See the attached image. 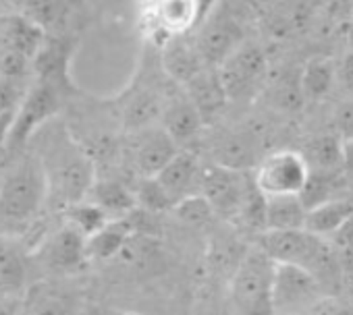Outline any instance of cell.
Masks as SVG:
<instances>
[{"mask_svg":"<svg viewBox=\"0 0 353 315\" xmlns=\"http://www.w3.org/2000/svg\"><path fill=\"white\" fill-rule=\"evenodd\" d=\"M258 247L274 263L295 265L314 276L326 296L336 294L343 270L336 249L324 237L312 235L305 228L285 232L268 230L258 235Z\"/></svg>","mask_w":353,"mask_h":315,"instance_id":"6da1fadb","label":"cell"},{"mask_svg":"<svg viewBox=\"0 0 353 315\" xmlns=\"http://www.w3.org/2000/svg\"><path fill=\"white\" fill-rule=\"evenodd\" d=\"M40 162L48 181V197L65 206V210L81 204L96 183L90 158L65 131L50 135Z\"/></svg>","mask_w":353,"mask_h":315,"instance_id":"7a4b0ae2","label":"cell"},{"mask_svg":"<svg viewBox=\"0 0 353 315\" xmlns=\"http://www.w3.org/2000/svg\"><path fill=\"white\" fill-rule=\"evenodd\" d=\"M48 199V181L36 158L21 160L0 183V226L5 230L30 224Z\"/></svg>","mask_w":353,"mask_h":315,"instance_id":"3957f363","label":"cell"},{"mask_svg":"<svg viewBox=\"0 0 353 315\" xmlns=\"http://www.w3.org/2000/svg\"><path fill=\"white\" fill-rule=\"evenodd\" d=\"M276 263L260 249H250L235 265L231 303L235 315H274L272 288Z\"/></svg>","mask_w":353,"mask_h":315,"instance_id":"277c9868","label":"cell"},{"mask_svg":"<svg viewBox=\"0 0 353 315\" xmlns=\"http://www.w3.org/2000/svg\"><path fill=\"white\" fill-rule=\"evenodd\" d=\"M44 42L46 32L23 13L0 15V77L26 81Z\"/></svg>","mask_w":353,"mask_h":315,"instance_id":"5b68a950","label":"cell"},{"mask_svg":"<svg viewBox=\"0 0 353 315\" xmlns=\"http://www.w3.org/2000/svg\"><path fill=\"white\" fill-rule=\"evenodd\" d=\"M210 5L200 0H164V3L148 5L139 17L143 34L158 46L172 38H183L194 28H200L210 11Z\"/></svg>","mask_w":353,"mask_h":315,"instance_id":"8992f818","label":"cell"},{"mask_svg":"<svg viewBox=\"0 0 353 315\" xmlns=\"http://www.w3.org/2000/svg\"><path fill=\"white\" fill-rule=\"evenodd\" d=\"M328 298L320 284L295 265L276 263L272 309L274 315H312L314 309Z\"/></svg>","mask_w":353,"mask_h":315,"instance_id":"52a82bcc","label":"cell"},{"mask_svg":"<svg viewBox=\"0 0 353 315\" xmlns=\"http://www.w3.org/2000/svg\"><path fill=\"white\" fill-rule=\"evenodd\" d=\"M307 177L310 169L303 153L281 149L260 160L254 181L264 197H285L299 195L307 183Z\"/></svg>","mask_w":353,"mask_h":315,"instance_id":"ba28073f","label":"cell"},{"mask_svg":"<svg viewBox=\"0 0 353 315\" xmlns=\"http://www.w3.org/2000/svg\"><path fill=\"white\" fill-rule=\"evenodd\" d=\"M61 102H63V94H59L50 85L36 81L17 108L5 147L9 151H19L21 147H26V143L36 135V131L42 129L59 112Z\"/></svg>","mask_w":353,"mask_h":315,"instance_id":"9c48e42d","label":"cell"},{"mask_svg":"<svg viewBox=\"0 0 353 315\" xmlns=\"http://www.w3.org/2000/svg\"><path fill=\"white\" fill-rule=\"evenodd\" d=\"M219 9L221 11H210L206 15L194 40L202 61L212 69H221L245 42L239 21L229 11H223V5Z\"/></svg>","mask_w":353,"mask_h":315,"instance_id":"30bf717a","label":"cell"},{"mask_svg":"<svg viewBox=\"0 0 353 315\" xmlns=\"http://www.w3.org/2000/svg\"><path fill=\"white\" fill-rule=\"evenodd\" d=\"M227 98H250L266 75V56L254 42H243L233 56L219 69Z\"/></svg>","mask_w":353,"mask_h":315,"instance_id":"8fae6325","label":"cell"},{"mask_svg":"<svg viewBox=\"0 0 353 315\" xmlns=\"http://www.w3.org/2000/svg\"><path fill=\"white\" fill-rule=\"evenodd\" d=\"M252 181L254 179H250L245 173L212 164L206 166L202 173L200 193L206 197L216 214H221L223 218H237Z\"/></svg>","mask_w":353,"mask_h":315,"instance_id":"7c38bea8","label":"cell"},{"mask_svg":"<svg viewBox=\"0 0 353 315\" xmlns=\"http://www.w3.org/2000/svg\"><path fill=\"white\" fill-rule=\"evenodd\" d=\"M75 38L57 34L46 36V42L42 44L38 56L34 58L32 73L36 75L38 83L54 87L59 94L69 96L73 91V81L69 77V65L75 52Z\"/></svg>","mask_w":353,"mask_h":315,"instance_id":"4fadbf2b","label":"cell"},{"mask_svg":"<svg viewBox=\"0 0 353 315\" xmlns=\"http://www.w3.org/2000/svg\"><path fill=\"white\" fill-rule=\"evenodd\" d=\"M202 173L204 169L200 166L198 158L190 151H179L172 160L166 164V169L154 177L162 189L168 193V197L172 199V204L176 206L179 202L194 197V195H202Z\"/></svg>","mask_w":353,"mask_h":315,"instance_id":"5bb4252c","label":"cell"},{"mask_svg":"<svg viewBox=\"0 0 353 315\" xmlns=\"http://www.w3.org/2000/svg\"><path fill=\"white\" fill-rule=\"evenodd\" d=\"M179 153V147L164 129L143 131L133 145V162L141 179L158 177L172 158Z\"/></svg>","mask_w":353,"mask_h":315,"instance_id":"9a60e30c","label":"cell"},{"mask_svg":"<svg viewBox=\"0 0 353 315\" xmlns=\"http://www.w3.org/2000/svg\"><path fill=\"white\" fill-rule=\"evenodd\" d=\"M162 65L170 79H174L176 83H183V85L192 83L206 69V63L202 61V56L196 48V42H188L185 36L172 38L164 44Z\"/></svg>","mask_w":353,"mask_h":315,"instance_id":"2e32d148","label":"cell"},{"mask_svg":"<svg viewBox=\"0 0 353 315\" xmlns=\"http://www.w3.org/2000/svg\"><path fill=\"white\" fill-rule=\"evenodd\" d=\"M162 118H164V131L172 137L174 143L194 139L204 124V116L190 100V96L170 98L168 104L162 108Z\"/></svg>","mask_w":353,"mask_h":315,"instance_id":"e0dca14e","label":"cell"},{"mask_svg":"<svg viewBox=\"0 0 353 315\" xmlns=\"http://www.w3.org/2000/svg\"><path fill=\"white\" fill-rule=\"evenodd\" d=\"M85 243L88 239L73 226H65L61 228L57 235H52L46 243V261L63 272H71L77 270L85 259Z\"/></svg>","mask_w":353,"mask_h":315,"instance_id":"ac0fdd59","label":"cell"},{"mask_svg":"<svg viewBox=\"0 0 353 315\" xmlns=\"http://www.w3.org/2000/svg\"><path fill=\"white\" fill-rule=\"evenodd\" d=\"M133 235H135V228L129 222V218L110 220L102 230H98L94 237L88 239L85 255L88 259H96V261L112 259L119 253H123V249L129 245Z\"/></svg>","mask_w":353,"mask_h":315,"instance_id":"d6986e66","label":"cell"},{"mask_svg":"<svg viewBox=\"0 0 353 315\" xmlns=\"http://www.w3.org/2000/svg\"><path fill=\"white\" fill-rule=\"evenodd\" d=\"M258 147L250 135L243 133H229L223 135L214 143V164L231 171L245 173L250 166L256 164Z\"/></svg>","mask_w":353,"mask_h":315,"instance_id":"ffe728a7","label":"cell"},{"mask_svg":"<svg viewBox=\"0 0 353 315\" xmlns=\"http://www.w3.org/2000/svg\"><path fill=\"white\" fill-rule=\"evenodd\" d=\"M88 195L94 206H98L110 216V220L127 218L129 214L137 210L135 193L127 189L121 181H112V179L96 181Z\"/></svg>","mask_w":353,"mask_h":315,"instance_id":"44dd1931","label":"cell"},{"mask_svg":"<svg viewBox=\"0 0 353 315\" xmlns=\"http://www.w3.org/2000/svg\"><path fill=\"white\" fill-rule=\"evenodd\" d=\"M305 216L307 210L301 204L299 195L266 197V232L301 230L305 226Z\"/></svg>","mask_w":353,"mask_h":315,"instance_id":"7402d4cb","label":"cell"},{"mask_svg":"<svg viewBox=\"0 0 353 315\" xmlns=\"http://www.w3.org/2000/svg\"><path fill=\"white\" fill-rule=\"evenodd\" d=\"M23 282L26 255L7 235H0V296H17Z\"/></svg>","mask_w":353,"mask_h":315,"instance_id":"603a6c76","label":"cell"},{"mask_svg":"<svg viewBox=\"0 0 353 315\" xmlns=\"http://www.w3.org/2000/svg\"><path fill=\"white\" fill-rule=\"evenodd\" d=\"M185 87L190 91V100L196 104V108L202 112L204 118H208L212 112H216L225 104V100H227V94H225L219 69H212V67H206Z\"/></svg>","mask_w":353,"mask_h":315,"instance_id":"cb8c5ba5","label":"cell"},{"mask_svg":"<svg viewBox=\"0 0 353 315\" xmlns=\"http://www.w3.org/2000/svg\"><path fill=\"white\" fill-rule=\"evenodd\" d=\"M353 216V202L349 199H332L326 202L305 216V230L318 237H332L349 218Z\"/></svg>","mask_w":353,"mask_h":315,"instance_id":"d4e9b609","label":"cell"},{"mask_svg":"<svg viewBox=\"0 0 353 315\" xmlns=\"http://www.w3.org/2000/svg\"><path fill=\"white\" fill-rule=\"evenodd\" d=\"M305 162L310 173H322V175H339L343 166V141L334 135H324L314 139L305 153Z\"/></svg>","mask_w":353,"mask_h":315,"instance_id":"484cf974","label":"cell"},{"mask_svg":"<svg viewBox=\"0 0 353 315\" xmlns=\"http://www.w3.org/2000/svg\"><path fill=\"white\" fill-rule=\"evenodd\" d=\"M336 77V69L330 58L326 56H314L305 61V65L299 71V85L303 100H320L328 94Z\"/></svg>","mask_w":353,"mask_h":315,"instance_id":"4316f807","label":"cell"},{"mask_svg":"<svg viewBox=\"0 0 353 315\" xmlns=\"http://www.w3.org/2000/svg\"><path fill=\"white\" fill-rule=\"evenodd\" d=\"M65 216H67L69 226L77 228L85 239L94 237L98 230H102L110 222V216L98 206H94L92 202H81V204L67 208Z\"/></svg>","mask_w":353,"mask_h":315,"instance_id":"83f0119b","label":"cell"},{"mask_svg":"<svg viewBox=\"0 0 353 315\" xmlns=\"http://www.w3.org/2000/svg\"><path fill=\"white\" fill-rule=\"evenodd\" d=\"M21 315H69V305L61 294L44 286L32 288L23 301Z\"/></svg>","mask_w":353,"mask_h":315,"instance_id":"f1b7e54d","label":"cell"},{"mask_svg":"<svg viewBox=\"0 0 353 315\" xmlns=\"http://www.w3.org/2000/svg\"><path fill=\"white\" fill-rule=\"evenodd\" d=\"M336 181L339 175H322V173H310L307 183L303 187V191L299 193L301 204L305 206V210H314L326 202H332L336 197H332V191L336 189Z\"/></svg>","mask_w":353,"mask_h":315,"instance_id":"f546056e","label":"cell"},{"mask_svg":"<svg viewBox=\"0 0 353 315\" xmlns=\"http://www.w3.org/2000/svg\"><path fill=\"white\" fill-rule=\"evenodd\" d=\"M135 199H137V208L148 214L174 210L172 199L168 197V193L162 189V185L156 179H141L135 189Z\"/></svg>","mask_w":353,"mask_h":315,"instance_id":"4dcf8cb0","label":"cell"},{"mask_svg":"<svg viewBox=\"0 0 353 315\" xmlns=\"http://www.w3.org/2000/svg\"><path fill=\"white\" fill-rule=\"evenodd\" d=\"M23 15L30 17L36 25H40L44 32L50 28L63 25V21L69 17V5L65 3H28L23 5Z\"/></svg>","mask_w":353,"mask_h":315,"instance_id":"1f68e13d","label":"cell"},{"mask_svg":"<svg viewBox=\"0 0 353 315\" xmlns=\"http://www.w3.org/2000/svg\"><path fill=\"white\" fill-rule=\"evenodd\" d=\"M174 214L179 216V220H183L192 226H202V224H208L212 220L214 210L206 202L204 195H194V197H188V199L176 204Z\"/></svg>","mask_w":353,"mask_h":315,"instance_id":"d6a6232c","label":"cell"},{"mask_svg":"<svg viewBox=\"0 0 353 315\" xmlns=\"http://www.w3.org/2000/svg\"><path fill=\"white\" fill-rule=\"evenodd\" d=\"M28 91H30V87H26L23 81L0 77V116L11 110H17Z\"/></svg>","mask_w":353,"mask_h":315,"instance_id":"836d02e7","label":"cell"},{"mask_svg":"<svg viewBox=\"0 0 353 315\" xmlns=\"http://www.w3.org/2000/svg\"><path fill=\"white\" fill-rule=\"evenodd\" d=\"M336 127L341 131V135L347 139H353V100L345 102L339 106V112H336Z\"/></svg>","mask_w":353,"mask_h":315,"instance_id":"e575fe53","label":"cell"},{"mask_svg":"<svg viewBox=\"0 0 353 315\" xmlns=\"http://www.w3.org/2000/svg\"><path fill=\"white\" fill-rule=\"evenodd\" d=\"M312 315H353V305H343L328 296L314 309Z\"/></svg>","mask_w":353,"mask_h":315,"instance_id":"d590c367","label":"cell"},{"mask_svg":"<svg viewBox=\"0 0 353 315\" xmlns=\"http://www.w3.org/2000/svg\"><path fill=\"white\" fill-rule=\"evenodd\" d=\"M332 243H334V249L336 251H343V249H351L353 247V216L332 235Z\"/></svg>","mask_w":353,"mask_h":315,"instance_id":"8d00e7d4","label":"cell"},{"mask_svg":"<svg viewBox=\"0 0 353 315\" xmlns=\"http://www.w3.org/2000/svg\"><path fill=\"white\" fill-rule=\"evenodd\" d=\"M336 77H339V81L343 83L345 89L353 91V50L343 56V61H341V65L336 69Z\"/></svg>","mask_w":353,"mask_h":315,"instance_id":"74e56055","label":"cell"},{"mask_svg":"<svg viewBox=\"0 0 353 315\" xmlns=\"http://www.w3.org/2000/svg\"><path fill=\"white\" fill-rule=\"evenodd\" d=\"M23 298L19 296H0V315H21Z\"/></svg>","mask_w":353,"mask_h":315,"instance_id":"f35d334b","label":"cell"},{"mask_svg":"<svg viewBox=\"0 0 353 315\" xmlns=\"http://www.w3.org/2000/svg\"><path fill=\"white\" fill-rule=\"evenodd\" d=\"M343 166L353 177V139H343Z\"/></svg>","mask_w":353,"mask_h":315,"instance_id":"ab89813d","label":"cell"},{"mask_svg":"<svg viewBox=\"0 0 353 315\" xmlns=\"http://www.w3.org/2000/svg\"><path fill=\"white\" fill-rule=\"evenodd\" d=\"M336 253H339L341 270H343V272H351V274H353V247H351V249L336 251Z\"/></svg>","mask_w":353,"mask_h":315,"instance_id":"60d3db41","label":"cell"},{"mask_svg":"<svg viewBox=\"0 0 353 315\" xmlns=\"http://www.w3.org/2000/svg\"><path fill=\"white\" fill-rule=\"evenodd\" d=\"M102 315H141V313H131V311H117V309H108Z\"/></svg>","mask_w":353,"mask_h":315,"instance_id":"b9f144b4","label":"cell"},{"mask_svg":"<svg viewBox=\"0 0 353 315\" xmlns=\"http://www.w3.org/2000/svg\"><path fill=\"white\" fill-rule=\"evenodd\" d=\"M347 38H349V46L353 48V15H351V21H349V32H347Z\"/></svg>","mask_w":353,"mask_h":315,"instance_id":"7bdbcfd3","label":"cell"}]
</instances>
